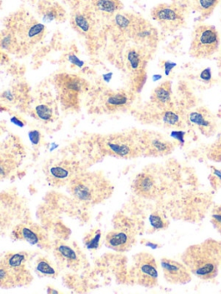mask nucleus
Returning a JSON list of instances; mask_svg holds the SVG:
<instances>
[{
	"mask_svg": "<svg viewBox=\"0 0 221 294\" xmlns=\"http://www.w3.org/2000/svg\"><path fill=\"white\" fill-rule=\"evenodd\" d=\"M182 262L194 275L201 280H211L218 274L221 264V242L208 239L187 248Z\"/></svg>",
	"mask_w": 221,
	"mask_h": 294,
	"instance_id": "nucleus-1",
	"label": "nucleus"
},
{
	"mask_svg": "<svg viewBox=\"0 0 221 294\" xmlns=\"http://www.w3.org/2000/svg\"><path fill=\"white\" fill-rule=\"evenodd\" d=\"M76 200L88 205L99 204L110 198L114 187L100 173H79L68 184Z\"/></svg>",
	"mask_w": 221,
	"mask_h": 294,
	"instance_id": "nucleus-2",
	"label": "nucleus"
},
{
	"mask_svg": "<svg viewBox=\"0 0 221 294\" xmlns=\"http://www.w3.org/2000/svg\"><path fill=\"white\" fill-rule=\"evenodd\" d=\"M28 255L21 252H9L0 262V286L2 288H13L29 285L32 275L26 264Z\"/></svg>",
	"mask_w": 221,
	"mask_h": 294,
	"instance_id": "nucleus-3",
	"label": "nucleus"
},
{
	"mask_svg": "<svg viewBox=\"0 0 221 294\" xmlns=\"http://www.w3.org/2000/svg\"><path fill=\"white\" fill-rule=\"evenodd\" d=\"M99 145L105 154L123 159H131L143 154L140 139L128 134L109 135L102 138Z\"/></svg>",
	"mask_w": 221,
	"mask_h": 294,
	"instance_id": "nucleus-4",
	"label": "nucleus"
},
{
	"mask_svg": "<svg viewBox=\"0 0 221 294\" xmlns=\"http://www.w3.org/2000/svg\"><path fill=\"white\" fill-rule=\"evenodd\" d=\"M219 44L217 29L212 25L201 24L194 31L189 53L195 58H207L218 50Z\"/></svg>",
	"mask_w": 221,
	"mask_h": 294,
	"instance_id": "nucleus-5",
	"label": "nucleus"
},
{
	"mask_svg": "<svg viewBox=\"0 0 221 294\" xmlns=\"http://www.w3.org/2000/svg\"><path fill=\"white\" fill-rule=\"evenodd\" d=\"M132 275L137 284L145 287H154L157 285L158 271L157 262L150 253L142 252L133 258Z\"/></svg>",
	"mask_w": 221,
	"mask_h": 294,
	"instance_id": "nucleus-6",
	"label": "nucleus"
},
{
	"mask_svg": "<svg viewBox=\"0 0 221 294\" xmlns=\"http://www.w3.org/2000/svg\"><path fill=\"white\" fill-rule=\"evenodd\" d=\"M152 15L154 20L168 30H177L185 24L183 11L176 5H159L152 10Z\"/></svg>",
	"mask_w": 221,
	"mask_h": 294,
	"instance_id": "nucleus-7",
	"label": "nucleus"
},
{
	"mask_svg": "<svg viewBox=\"0 0 221 294\" xmlns=\"http://www.w3.org/2000/svg\"><path fill=\"white\" fill-rule=\"evenodd\" d=\"M55 79L61 104L67 108L77 105L79 94L84 88V81L79 77L69 74H60L56 76Z\"/></svg>",
	"mask_w": 221,
	"mask_h": 294,
	"instance_id": "nucleus-8",
	"label": "nucleus"
},
{
	"mask_svg": "<svg viewBox=\"0 0 221 294\" xmlns=\"http://www.w3.org/2000/svg\"><path fill=\"white\" fill-rule=\"evenodd\" d=\"M78 166L70 160H63L50 164L45 167V175L48 182L53 187H62L78 175Z\"/></svg>",
	"mask_w": 221,
	"mask_h": 294,
	"instance_id": "nucleus-9",
	"label": "nucleus"
},
{
	"mask_svg": "<svg viewBox=\"0 0 221 294\" xmlns=\"http://www.w3.org/2000/svg\"><path fill=\"white\" fill-rule=\"evenodd\" d=\"M54 254L61 265L70 269L78 270L83 264L82 254L76 247L64 241L55 242Z\"/></svg>",
	"mask_w": 221,
	"mask_h": 294,
	"instance_id": "nucleus-10",
	"label": "nucleus"
},
{
	"mask_svg": "<svg viewBox=\"0 0 221 294\" xmlns=\"http://www.w3.org/2000/svg\"><path fill=\"white\" fill-rule=\"evenodd\" d=\"M143 154L151 156H163L170 154L174 149V144L166 140L161 135L153 132L143 134L140 138Z\"/></svg>",
	"mask_w": 221,
	"mask_h": 294,
	"instance_id": "nucleus-11",
	"label": "nucleus"
},
{
	"mask_svg": "<svg viewBox=\"0 0 221 294\" xmlns=\"http://www.w3.org/2000/svg\"><path fill=\"white\" fill-rule=\"evenodd\" d=\"M164 278L168 282L175 285H184L191 281V272L184 263L174 260L163 258L161 260Z\"/></svg>",
	"mask_w": 221,
	"mask_h": 294,
	"instance_id": "nucleus-12",
	"label": "nucleus"
},
{
	"mask_svg": "<svg viewBox=\"0 0 221 294\" xmlns=\"http://www.w3.org/2000/svg\"><path fill=\"white\" fill-rule=\"evenodd\" d=\"M135 242V235L131 228L120 226L110 231L105 236V245L119 252L131 249Z\"/></svg>",
	"mask_w": 221,
	"mask_h": 294,
	"instance_id": "nucleus-13",
	"label": "nucleus"
},
{
	"mask_svg": "<svg viewBox=\"0 0 221 294\" xmlns=\"http://www.w3.org/2000/svg\"><path fill=\"white\" fill-rule=\"evenodd\" d=\"M12 236L15 240L24 241L30 244L44 246L48 241L47 234L41 227L30 224H19L14 228Z\"/></svg>",
	"mask_w": 221,
	"mask_h": 294,
	"instance_id": "nucleus-14",
	"label": "nucleus"
},
{
	"mask_svg": "<svg viewBox=\"0 0 221 294\" xmlns=\"http://www.w3.org/2000/svg\"><path fill=\"white\" fill-rule=\"evenodd\" d=\"M191 123L198 127L202 134L212 136L215 132L216 121L214 117L207 110H197L189 114Z\"/></svg>",
	"mask_w": 221,
	"mask_h": 294,
	"instance_id": "nucleus-15",
	"label": "nucleus"
},
{
	"mask_svg": "<svg viewBox=\"0 0 221 294\" xmlns=\"http://www.w3.org/2000/svg\"><path fill=\"white\" fill-rule=\"evenodd\" d=\"M134 191L143 198H153L157 194V186L154 178L149 174H140L134 181Z\"/></svg>",
	"mask_w": 221,
	"mask_h": 294,
	"instance_id": "nucleus-16",
	"label": "nucleus"
},
{
	"mask_svg": "<svg viewBox=\"0 0 221 294\" xmlns=\"http://www.w3.org/2000/svg\"><path fill=\"white\" fill-rule=\"evenodd\" d=\"M126 66L132 74H138L142 77L145 67V58L139 50L131 49L126 55Z\"/></svg>",
	"mask_w": 221,
	"mask_h": 294,
	"instance_id": "nucleus-17",
	"label": "nucleus"
},
{
	"mask_svg": "<svg viewBox=\"0 0 221 294\" xmlns=\"http://www.w3.org/2000/svg\"><path fill=\"white\" fill-rule=\"evenodd\" d=\"M152 101L159 107L165 108L171 100V84L170 82H163L158 86L152 94Z\"/></svg>",
	"mask_w": 221,
	"mask_h": 294,
	"instance_id": "nucleus-18",
	"label": "nucleus"
},
{
	"mask_svg": "<svg viewBox=\"0 0 221 294\" xmlns=\"http://www.w3.org/2000/svg\"><path fill=\"white\" fill-rule=\"evenodd\" d=\"M129 100L130 97L125 93H112L105 98V107L112 112L120 111L129 105Z\"/></svg>",
	"mask_w": 221,
	"mask_h": 294,
	"instance_id": "nucleus-19",
	"label": "nucleus"
},
{
	"mask_svg": "<svg viewBox=\"0 0 221 294\" xmlns=\"http://www.w3.org/2000/svg\"><path fill=\"white\" fill-rule=\"evenodd\" d=\"M35 268L36 273L41 276L55 277L58 274L57 269L45 257H39L36 260Z\"/></svg>",
	"mask_w": 221,
	"mask_h": 294,
	"instance_id": "nucleus-20",
	"label": "nucleus"
},
{
	"mask_svg": "<svg viewBox=\"0 0 221 294\" xmlns=\"http://www.w3.org/2000/svg\"><path fill=\"white\" fill-rule=\"evenodd\" d=\"M73 24L76 26V29L82 34L89 32L92 25L90 18L84 12H76L73 15Z\"/></svg>",
	"mask_w": 221,
	"mask_h": 294,
	"instance_id": "nucleus-21",
	"label": "nucleus"
},
{
	"mask_svg": "<svg viewBox=\"0 0 221 294\" xmlns=\"http://www.w3.org/2000/svg\"><path fill=\"white\" fill-rule=\"evenodd\" d=\"M220 0H194V6L203 17L212 14Z\"/></svg>",
	"mask_w": 221,
	"mask_h": 294,
	"instance_id": "nucleus-22",
	"label": "nucleus"
},
{
	"mask_svg": "<svg viewBox=\"0 0 221 294\" xmlns=\"http://www.w3.org/2000/svg\"><path fill=\"white\" fill-rule=\"evenodd\" d=\"M93 5L98 11L113 14L120 9L119 0H93Z\"/></svg>",
	"mask_w": 221,
	"mask_h": 294,
	"instance_id": "nucleus-23",
	"label": "nucleus"
},
{
	"mask_svg": "<svg viewBox=\"0 0 221 294\" xmlns=\"http://www.w3.org/2000/svg\"><path fill=\"white\" fill-rule=\"evenodd\" d=\"M100 240L101 231L99 229H93L85 236L83 242L88 249H98L100 246Z\"/></svg>",
	"mask_w": 221,
	"mask_h": 294,
	"instance_id": "nucleus-24",
	"label": "nucleus"
},
{
	"mask_svg": "<svg viewBox=\"0 0 221 294\" xmlns=\"http://www.w3.org/2000/svg\"><path fill=\"white\" fill-rule=\"evenodd\" d=\"M44 25L39 24L38 22H33L31 24H29L27 27L25 36L29 41H36L42 37V35L44 32Z\"/></svg>",
	"mask_w": 221,
	"mask_h": 294,
	"instance_id": "nucleus-25",
	"label": "nucleus"
},
{
	"mask_svg": "<svg viewBox=\"0 0 221 294\" xmlns=\"http://www.w3.org/2000/svg\"><path fill=\"white\" fill-rule=\"evenodd\" d=\"M35 113L39 119L43 121H50L54 117V111L52 108L48 105H36L35 108Z\"/></svg>",
	"mask_w": 221,
	"mask_h": 294,
	"instance_id": "nucleus-26",
	"label": "nucleus"
},
{
	"mask_svg": "<svg viewBox=\"0 0 221 294\" xmlns=\"http://www.w3.org/2000/svg\"><path fill=\"white\" fill-rule=\"evenodd\" d=\"M150 222L155 230H164L169 226V222L159 213H153L150 217Z\"/></svg>",
	"mask_w": 221,
	"mask_h": 294,
	"instance_id": "nucleus-27",
	"label": "nucleus"
},
{
	"mask_svg": "<svg viewBox=\"0 0 221 294\" xmlns=\"http://www.w3.org/2000/svg\"><path fill=\"white\" fill-rule=\"evenodd\" d=\"M163 122L169 126L178 127L180 124V117L176 112L173 111H165L163 116Z\"/></svg>",
	"mask_w": 221,
	"mask_h": 294,
	"instance_id": "nucleus-28",
	"label": "nucleus"
},
{
	"mask_svg": "<svg viewBox=\"0 0 221 294\" xmlns=\"http://www.w3.org/2000/svg\"><path fill=\"white\" fill-rule=\"evenodd\" d=\"M115 24L120 29H128L131 28L132 21L126 15L118 14L115 17Z\"/></svg>",
	"mask_w": 221,
	"mask_h": 294,
	"instance_id": "nucleus-29",
	"label": "nucleus"
},
{
	"mask_svg": "<svg viewBox=\"0 0 221 294\" xmlns=\"http://www.w3.org/2000/svg\"><path fill=\"white\" fill-rule=\"evenodd\" d=\"M211 223L216 230L221 235V204L216 207L212 217H211Z\"/></svg>",
	"mask_w": 221,
	"mask_h": 294,
	"instance_id": "nucleus-30",
	"label": "nucleus"
},
{
	"mask_svg": "<svg viewBox=\"0 0 221 294\" xmlns=\"http://www.w3.org/2000/svg\"><path fill=\"white\" fill-rule=\"evenodd\" d=\"M210 154L213 160H216V161H221V135L219 139L212 147Z\"/></svg>",
	"mask_w": 221,
	"mask_h": 294,
	"instance_id": "nucleus-31",
	"label": "nucleus"
},
{
	"mask_svg": "<svg viewBox=\"0 0 221 294\" xmlns=\"http://www.w3.org/2000/svg\"><path fill=\"white\" fill-rule=\"evenodd\" d=\"M59 17L58 9H56L55 7H50L49 9H47L44 12V20L50 22V21L55 20Z\"/></svg>",
	"mask_w": 221,
	"mask_h": 294,
	"instance_id": "nucleus-32",
	"label": "nucleus"
},
{
	"mask_svg": "<svg viewBox=\"0 0 221 294\" xmlns=\"http://www.w3.org/2000/svg\"><path fill=\"white\" fill-rule=\"evenodd\" d=\"M29 139L32 142L33 144H38L41 139V134L38 131H30L29 133Z\"/></svg>",
	"mask_w": 221,
	"mask_h": 294,
	"instance_id": "nucleus-33",
	"label": "nucleus"
},
{
	"mask_svg": "<svg viewBox=\"0 0 221 294\" xmlns=\"http://www.w3.org/2000/svg\"><path fill=\"white\" fill-rule=\"evenodd\" d=\"M68 61H69L72 64L76 65V66H77V67H83V65H84V62L81 61V60H80L76 55H73V54H70L69 56H68Z\"/></svg>",
	"mask_w": 221,
	"mask_h": 294,
	"instance_id": "nucleus-34",
	"label": "nucleus"
},
{
	"mask_svg": "<svg viewBox=\"0 0 221 294\" xmlns=\"http://www.w3.org/2000/svg\"><path fill=\"white\" fill-rule=\"evenodd\" d=\"M201 78L204 80H210L211 78H212V74H211V70L210 68H207L205 70L202 71V73H201Z\"/></svg>",
	"mask_w": 221,
	"mask_h": 294,
	"instance_id": "nucleus-35",
	"label": "nucleus"
},
{
	"mask_svg": "<svg viewBox=\"0 0 221 294\" xmlns=\"http://www.w3.org/2000/svg\"><path fill=\"white\" fill-rule=\"evenodd\" d=\"M175 63H172V62H169V61H167V62H165V64H164V67H165L166 75H169V73H170V71L172 70V68L175 67Z\"/></svg>",
	"mask_w": 221,
	"mask_h": 294,
	"instance_id": "nucleus-36",
	"label": "nucleus"
},
{
	"mask_svg": "<svg viewBox=\"0 0 221 294\" xmlns=\"http://www.w3.org/2000/svg\"><path fill=\"white\" fill-rule=\"evenodd\" d=\"M183 132H173L172 133V137L177 138L178 140H180V142L183 143Z\"/></svg>",
	"mask_w": 221,
	"mask_h": 294,
	"instance_id": "nucleus-37",
	"label": "nucleus"
},
{
	"mask_svg": "<svg viewBox=\"0 0 221 294\" xmlns=\"http://www.w3.org/2000/svg\"><path fill=\"white\" fill-rule=\"evenodd\" d=\"M12 122L16 124V125L20 126V127H23L24 125V122L22 121L21 119H18L17 117H12Z\"/></svg>",
	"mask_w": 221,
	"mask_h": 294,
	"instance_id": "nucleus-38",
	"label": "nucleus"
}]
</instances>
